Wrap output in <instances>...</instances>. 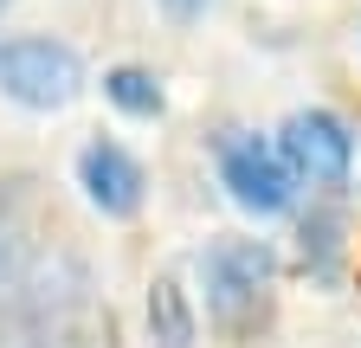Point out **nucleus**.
Returning <instances> with one entry per match:
<instances>
[{
    "label": "nucleus",
    "mask_w": 361,
    "mask_h": 348,
    "mask_svg": "<svg viewBox=\"0 0 361 348\" xmlns=\"http://www.w3.org/2000/svg\"><path fill=\"white\" fill-rule=\"evenodd\" d=\"M104 97H110L123 116H155V110H161V84H155L149 71L123 65V71H110V77H104Z\"/></svg>",
    "instance_id": "8"
},
{
    "label": "nucleus",
    "mask_w": 361,
    "mask_h": 348,
    "mask_svg": "<svg viewBox=\"0 0 361 348\" xmlns=\"http://www.w3.org/2000/svg\"><path fill=\"white\" fill-rule=\"evenodd\" d=\"M32 271V220L20 194H0V297Z\"/></svg>",
    "instance_id": "6"
},
{
    "label": "nucleus",
    "mask_w": 361,
    "mask_h": 348,
    "mask_svg": "<svg viewBox=\"0 0 361 348\" xmlns=\"http://www.w3.org/2000/svg\"><path fill=\"white\" fill-rule=\"evenodd\" d=\"M303 258H316V271H329V258H336V220H303Z\"/></svg>",
    "instance_id": "9"
},
{
    "label": "nucleus",
    "mask_w": 361,
    "mask_h": 348,
    "mask_svg": "<svg viewBox=\"0 0 361 348\" xmlns=\"http://www.w3.org/2000/svg\"><path fill=\"white\" fill-rule=\"evenodd\" d=\"M149 329L161 348H194V303L180 290V278H155L149 284Z\"/></svg>",
    "instance_id": "7"
},
{
    "label": "nucleus",
    "mask_w": 361,
    "mask_h": 348,
    "mask_svg": "<svg viewBox=\"0 0 361 348\" xmlns=\"http://www.w3.org/2000/svg\"><path fill=\"white\" fill-rule=\"evenodd\" d=\"M78 187H84V200L97 206V213H110V220H129L135 206H142V161H135L129 149H116V142H90L84 155H78Z\"/></svg>",
    "instance_id": "5"
},
{
    "label": "nucleus",
    "mask_w": 361,
    "mask_h": 348,
    "mask_svg": "<svg viewBox=\"0 0 361 348\" xmlns=\"http://www.w3.org/2000/svg\"><path fill=\"white\" fill-rule=\"evenodd\" d=\"M200 278H207V316L219 335H258L271 316V290H278V258L258 239H219L200 258Z\"/></svg>",
    "instance_id": "1"
},
{
    "label": "nucleus",
    "mask_w": 361,
    "mask_h": 348,
    "mask_svg": "<svg viewBox=\"0 0 361 348\" xmlns=\"http://www.w3.org/2000/svg\"><path fill=\"white\" fill-rule=\"evenodd\" d=\"M219 181L245 213H284L290 206V161L258 136H226L219 142Z\"/></svg>",
    "instance_id": "4"
},
{
    "label": "nucleus",
    "mask_w": 361,
    "mask_h": 348,
    "mask_svg": "<svg viewBox=\"0 0 361 348\" xmlns=\"http://www.w3.org/2000/svg\"><path fill=\"white\" fill-rule=\"evenodd\" d=\"M84 65L59 39H0V97H13L26 110H59L78 97Z\"/></svg>",
    "instance_id": "2"
},
{
    "label": "nucleus",
    "mask_w": 361,
    "mask_h": 348,
    "mask_svg": "<svg viewBox=\"0 0 361 348\" xmlns=\"http://www.w3.org/2000/svg\"><path fill=\"white\" fill-rule=\"evenodd\" d=\"M161 7H168V13H174V20H194V13H200V7H207V0H161Z\"/></svg>",
    "instance_id": "10"
},
{
    "label": "nucleus",
    "mask_w": 361,
    "mask_h": 348,
    "mask_svg": "<svg viewBox=\"0 0 361 348\" xmlns=\"http://www.w3.org/2000/svg\"><path fill=\"white\" fill-rule=\"evenodd\" d=\"M278 149H284L290 174H303L310 187H342L348 168H355V136H348V123L329 116V110H297L284 123Z\"/></svg>",
    "instance_id": "3"
}]
</instances>
